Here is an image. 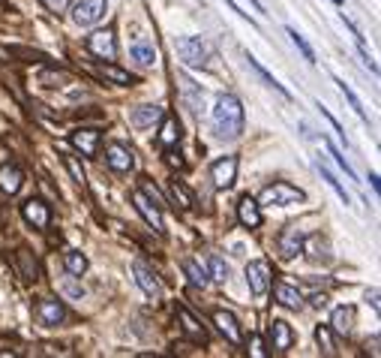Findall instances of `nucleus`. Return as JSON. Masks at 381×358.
Masks as SVG:
<instances>
[{
    "instance_id": "1",
    "label": "nucleus",
    "mask_w": 381,
    "mask_h": 358,
    "mask_svg": "<svg viewBox=\"0 0 381 358\" xmlns=\"http://www.w3.org/2000/svg\"><path fill=\"white\" fill-rule=\"evenodd\" d=\"M214 133L219 138H237L244 133V103L234 94H223L214 106Z\"/></svg>"
},
{
    "instance_id": "2",
    "label": "nucleus",
    "mask_w": 381,
    "mask_h": 358,
    "mask_svg": "<svg viewBox=\"0 0 381 358\" xmlns=\"http://www.w3.org/2000/svg\"><path fill=\"white\" fill-rule=\"evenodd\" d=\"M174 48H177V57H180V61H184L186 66H193V69L207 66L210 55H214L210 43H207V39H202V36H180Z\"/></svg>"
},
{
    "instance_id": "3",
    "label": "nucleus",
    "mask_w": 381,
    "mask_h": 358,
    "mask_svg": "<svg viewBox=\"0 0 381 358\" xmlns=\"http://www.w3.org/2000/svg\"><path fill=\"white\" fill-rule=\"evenodd\" d=\"M306 193L294 184H285V181H276L262 190V205H297L304 202Z\"/></svg>"
},
{
    "instance_id": "4",
    "label": "nucleus",
    "mask_w": 381,
    "mask_h": 358,
    "mask_svg": "<svg viewBox=\"0 0 381 358\" xmlns=\"http://www.w3.org/2000/svg\"><path fill=\"white\" fill-rule=\"evenodd\" d=\"M105 0H73V22L78 27H94L105 18Z\"/></svg>"
},
{
    "instance_id": "5",
    "label": "nucleus",
    "mask_w": 381,
    "mask_h": 358,
    "mask_svg": "<svg viewBox=\"0 0 381 358\" xmlns=\"http://www.w3.org/2000/svg\"><path fill=\"white\" fill-rule=\"evenodd\" d=\"M87 52L99 57V61H114L117 57V39H114V31L112 27H105V31H94L87 39H84Z\"/></svg>"
},
{
    "instance_id": "6",
    "label": "nucleus",
    "mask_w": 381,
    "mask_h": 358,
    "mask_svg": "<svg viewBox=\"0 0 381 358\" xmlns=\"http://www.w3.org/2000/svg\"><path fill=\"white\" fill-rule=\"evenodd\" d=\"M129 199H133L135 211L144 217V223L154 229L156 235H163V232H165V220H163V211H159V205L150 202V199H147L142 190H133V193H129Z\"/></svg>"
},
{
    "instance_id": "7",
    "label": "nucleus",
    "mask_w": 381,
    "mask_h": 358,
    "mask_svg": "<svg viewBox=\"0 0 381 358\" xmlns=\"http://www.w3.org/2000/svg\"><path fill=\"white\" fill-rule=\"evenodd\" d=\"M270 280H274V274H270V265L264 259H253L246 265V283L255 298H262L270 289Z\"/></svg>"
},
{
    "instance_id": "8",
    "label": "nucleus",
    "mask_w": 381,
    "mask_h": 358,
    "mask_svg": "<svg viewBox=\"0 0 381 358\" xmlns=\"http://www.w3.org/2000/svg\"><path fill=\"white\" fill-rule=\"evenodd\" d=\"M304 241H306V235L300 232L297 226H285L283 232H279V241H276V247H279V256H283L285 262L297 259V256L304 253Z\"/></svg>"
},
{
    "instance_id": "9",
    "label": "nucleus",
    "mask_w": 381,
    "mask_h": 358,
    "mask_svg": "<svg viewBox=\"0 0 381 358\" xmlns=\"http://www.w3.org/2000/svg\"><path fill=\"white\" fill-rule=\"evenodd\" d=\"M210 181L219 190H228L237 181V157H223V160H216L210 166Z\"/></svg>"
},
{
    "instance_id": "10",
    "label": "nucleus",
    "mask_w": 381,
    "mask_h": 358,
    "mask_svg": "<svg viewBox=\"0 0 381 358\" xmlns=\"http://www.w3.org/2000/svg\"><path fill=\"white\" fill-rule=\"evenodd\" d=\"M133 277H135L138 289H142L147 298H154V301H159V298H163V283H159V277L150 271L144 262H133Z\"/></svg>"
},
{
    "instance_id": "11",
    "label": "nucleus",
    "mask_w": 381,
    "mask_h": 358,
    "mask_svg": "<svg viewBox=\"0 0 381 358\" xmlns=\"http://www.w3.org/2000/svg\"><path fill=\"white\" fill-rule=\"evenodd\" d=\"M105 163H108V169H112V172L124 175V172H133L135 157H133V151H129V148L112 142V145L105 148Z\"/></svg>"
},
{
    "instance_id": "12",
    "label": "nucleus",
    "mask_w": 381,
    "mask_h": 358,
    "mask_svg": "<svg viewBox=\"0 0 381 358\" xmlns=\"http://www.w3.org/2000/svg\"><path fill=\"white\" fill-rule=\"evenodd\" d=\"M22 217L33 229H48V223H52V208H48L43 199H27L22 205Z\"/></svg>"
},
{
    "instance_id": "13",
    "label": "nucleus",
    "mask_w": 381,
    "mask_h": 358,
    "mask_svg": "<svg viewBox=\"0 0 381 358\" xmlns=\"http://www.w3.org/2000/svg\"><path fill=\"white\" fill-rule=\"evenodd\" d=\"M99 138H103V133L94 130V127H82V130L69 133V142H73V148H75V151H82L84 157H96Z\"/></svg>"
},
{
    "instance_id": "14",
    "label": "nucleus",
    "mask_w": 381,
    "mask_h": 358,
    "mask_svg": "<svg viewBox=\"0 0 381 358\" xmlns=\"http://www.w3.org/2000/svg\"><path fill=\"white\" fill-rule=\"evenodd\" d=\"M214 325L219 328V334H223L232 346H237L240 341H244V334H240V322H237V316L232 310H214Z\"/></svg>"
},
{
    "instance_id": "15",
    "label": "nucleus",
    "mask_w": 381,
    "mask_h": 358,
    "mask_svg": "<svg viewBox=\"0 0 381 358\" xmlns=\"http://www.w3.org/2000/svg\"><path fill=\"white\" fill-rule=\"evenodd\" d=\"M174 316H177V325H180V331H184L189 341L193 343H207V331H204V325L195 320L193 313L186 310V307H177L174 310Z\"/></svg>"
},
{
    "instance_id": "16",
    "label": "nucleus",
    "mask_w": 381,
    "mask_h": 358,
    "mask_svg": "<svg viewBox=\"0 0 381 358\" xmlns=\"http://www.w3.org/2000/svg\"><path fill=\"white\" fill-rule=\"evenodd\" d=\"M36 316L43 325H60L66 320V307H64V301H57V298H39Z\"/></svg>"
},
{
    "instance_id": "17",
    "label": "nucleus",
    "mask_w": 381,
    "mask_h": 358,
    "mask_svg": "<svg viewBox=\"0 0 381 358\" xmlns=\"http://www.w3.org/2000/svg\"><path fill=\"white\" fill-rule=\"evenodd\" d=\"M163 115H165L163 106H135L129 108V124L138 127V130H147V127L163 121Z\"/></svg>"
},
{
    "instance_id": "18",
    "label": "nucleus",
    "mask_w": 381,
    "mask_h": 358,
    "mask_svg": "<svg viewBox=\"0 0 381 358\" xmlns=\"http://www.w3.org/2000/svg\"><path fill=\"white\" fill-rule=\"evenodd\" d=\"M237 220H240V226H246V229H258V226H262V205H258L253 196H240Z\"/></svg>"
},
{
    "instance_id": "19",
    "label": "nucleus",
    "mask_w": 381,
    "mask_h": 358,
    "mask_svg": "<svg viewBox=\"0 0 381 358\" xmlns=\"http://www.w3.org/2000/svg\"><path fill=\"white\" fill-rule=\"evenodd\" d=\"M22 184H24V172L15 163L0 166V190H3L6 196H15L18 190H22Z\"/></svg>"
},
{
    "instance_id": "20",
    "label": "nucleus",
    "mask_w": 381,
    "mask_h": 358,
    "mask_svg": "<svg viewBox=\"0 0 381 358\" xmlns=\"http://www.w3.org/2000/svg\"><path fill=\"white\" fill-rule=\"evenodd\" d=\"M292 341H294V331H292V325H288L285 320L270 322V343H274L276 352H288V350H292Z\"/></svg>"
},
{
    "instance_id": "21",
    "label": "nucleus",
    "mask_w": 381,
    "mask_h": 358,
    "mask_svg": "<svg viewBox=\"0 0 381 358\" xmlns=\"http://www.w3.org/2000/svg\"><path fill=\"white\" fill-rule=\"evenodd\" d=\"M15 268H18V277L27 283H36L39 280V262H36V256L30 253V250H15Z\"/></svg>"
},
{
    "instance_id": "22",
    "label": "nucleus",
    "mask_w": 381,
    "mask_h": 358,
    "mask_svg": "<svg viewBox=\"0 0 381 358\" xmlns=\"http://www.w3.org/2000/svg\"><path fill=\"white\" fill-rule=\"evenodd\" d=\"M274 298H276V304L288 307V310H300V307H304V295H300V289L292 286V283H276Z\"/></svg>"
},
{
    "instance_id": "23",
    "label": "nucleus",
    "mask_w": 381,
    "mask_h": 358,
    "mask_svg": "<svg viewBox=\"0 0 381 358\" xmlns=\"http://www.w3.org/2000/svg\"><path fill=\"white\" fill-rule=\"evenodd\" d=\"M129 57H133L138 66H154L156 64V48L150 45L144 36H135L133 45H129Z\"/></svg>"
},
{
    "instance_id": "24",
    "label": "nucleus",
    "mask_w": 381,
    "mask_h": 358,
    "mask_svg": "<svg viewBox=\"0 0 381 358\" xmlns=\"http://www.w3.org/2000/svg\"><path fill=\"white\" fill-rule=\"evenodd\" d=\"M352 328H354V307H348V304L336 307L334 316H330V331L348 337V334H352Z\"/></svg>"
},
{
    "instance_id": "25",
    "label": "nucleus",
    "mask_w": 381,
    "mask_h": 358,
    "mask_svg": "<svg viewBox=\"0 0 381 358\" xmlns=\"http://www.w3.org/2000/svg\"><path fill=\"white\" fill-rule=\"evenodd\" d=\"M156 142H159V148H174L180 142V124H177V117L163 115V127H159Z\"/></svg>"
},
{
    "instance_id": "26",
    "label": "nucleus",
    "mask_w": 381,
    "mask_h": 358,
    "mask_svg": "<svg viewBox=\"0 0 381 358\" xmlns=\"http://www.w3.org/2000/svg\"><path fill=\"white\" fill-rule=\"evenodd\" d=\"M180 91H184V99H186V106L193 108V112H202L204 108V91L193 82V78L180 76Z\"/></svg>"
},
{
    "instance_id": "27",
    "label": "nucleus",
    "mask_w": 381,
    "mask_h": 358,
    "mask_svg": "<svg viewBox=\"0 0 381 358\" xmlns=\"http://www.w3.org/2000/svg\"><path fill=\"white\" fill-rule=\"evenodd\" d=\"M168 193H172V199L174 202L180 205V208H195V199H193V193H189V187L180 181V178H172V181H168Z\"/></svg>"
},
{
    "instance_id": "28",
    "label": "nucleus",
    "mask_w": 381,
    "mask_h": 358,
    "mask_svg": "<svg viewBox=\"0 0 381 358\" xmlns=\"http://www.w3.org/2000/svg\"><path fill=\"white\" fill-rule=\"evenodd\" d=\"M99 76H105L108 82H114V85H124V87L135 85V78L129 76L126 69H120V66H114V64H105V61H103V66H99Z\"/></svg>"
},
{
    "instance_id": "29",
    "label": "nucleus",
    "mask_w": 381,
    "mask_h": 358,
    "mask_svg": "<svg viewBox=\"0 0 381 358\" xmlns=\"http://www.w3.org/2000/svg\"><path fill=\"white\" fill-rule=\"evenodd\" d=\"M184 274L189 277V283H193V286H198V289H204V286L210 283L207 271H204V268L198 265L195 259H184Z\"/></svg>"
},
{
    "instance_id": "30",
    "label": "nucleus",
    "mask_w": 381,
    "mask_h": 358,
    "mask_svg": "<svg viewBox=\"0 0 381 358\" xmlns=\"http://www.w3.org/2000/svg\"><path fill=\"white\" fill-rule=\"evenodd\" d=\"M64 268L73 277H82L87 271V256L84 253H78V250H66L64 253Z\"/></svg>"
},
{
    "instance_id": "31",
    "label": "nucleus",
    "mask_w": 381,
    "mask_h": 358,
    "mask_svg": "<svg viewBox=\"0 0 381 358\" xmlns=\"http://www.w3.org/2000/svg\"><path fill=\"white\" fill-rule=\"evenodd\" d=\"M315 169H318V172H322V178H324L327 184H330V190H334V193H336V196H339V199H343V202L348 205V190L343 187V181H339V178H336V175L327 169V163H324V160H318V163H315Z\"/></svg>"
},
{
    "instance_id": "32",
    "label": "nucleus",
    "mask_w": 381,
    "mask_h": 358,
    "mask_svg": "<svg viewBox=\"0 0 381 358\" xmlns=\"http://www.w3.org/2000/svg\"><path fill=\"white\" fill-rule=\"evenodd\" d=\"M39 85L43 87H66L69 85V73H64V69H43L39 73Z\"/></svg>"
},
{
    "instance_id": "33",
    "label": "nucleus",
    "mask_w": 381,
    "mask_h": 358,
    "mask_svg": "<svg viewBox=\"0 0 381 358\" xmlns=\"http://www.w3.org/2000/svg\"><path fill=\"white\" fill-rule=\"evenodd\" d=\"M336 85H339V91H343V96L348 99V106H352L354 112H357V117H360V121H364V124H369V115H366L364 103H360V96H357V94L352 91V87H348V85L343 82V78H336Z\"/></svg>"
},
{
    "instance_id": "34",
    "label": "nucleus",
    "mask_w": 381,
    "mask_h": 358,
    "mask_svg": "<svg viewBox=\"0 0 381 358\" xmlns=\"http://www.w3.org/2000/svg\"><path fill=\"white\" fill-rule=\"evenodd\" d=\"M304 247H309V259L313 262H330V244L322 241V238H309V244L304 241Z\"/></svg>"
},
{
    "instance_id": "35",
    "label": "nucleus",
    "mask_w": 381,
    "mask_h": 358,
    "mask_svg": "<svg viewBox=\"0 0 381 358\" xmlns=\"http://www.w3.org/2000/svg\"><path fill=\"white\" fill-rule=\"evenodd\" d=\"M315 343L318 350L324 355H336V343H334V331H330V325H318L315 328Z\"/></svg>"
},
{
    "instance_id": "36",
    "label": "nucleus",
    "mask_w": 381,
    "mask_h": 358,
    "mask_svg": "<svg viewBox=\"0 0 381 358\" xmlns=\"http://www.w3.org/2000/svg\"><path fill=\"white\" fill-rule=\"evenodd\" d=\"M246 61H249V66H253V69H255V73H258V76H262V78H264V85H270V87H274V91H279V94H283L285 99H292V94H288V91H285V87H283V85H279V82H276V78H274V76H270V73H267V69H264L262 64H258V61H255V57H253V55H246Z\"/></svg>"
},
{
    "instance_id": "37",
    "label": "nucleus",
    "mask_w": 381,
    "mask_h": 358,
    "mask_svg": "<svg viewBox=\"0 0 381 358\" xmlns=\"http://www.w3.org/2000/svg\"><path fill=\"white\" fill-rule=\"evenodd\" d=\"M207 265H210V280H219V283H225L228 280V274H232V268H228L219 256H207Z\"/></svg>"
},
{
    "instance_id": "38",
    "label": "nucleus",
    "mask_w": 381,
    "mask_h": 358,
    "mask_svg": "<svg viewBox=\"0 0 381 358\" xmlns=\"http://www.w3.org/2000/svg\"><path fill=\"white\" fill-rule=\"evenodd\" d=\"M285 34H288V36H292V43L297 45V52H300V55H304V57H306V61H309V64H315V52H313V45H309V43H306V39H304V36H300V34L294 31V27H285Z\"/></svg>"
},
{
    "instance_id": "39",
    "label": "nucleus",
    "mask_w": 381,
    "mask_h": 358,
    "mask_svg": "<svg viewBox=\"0 0 381 358\" xmlns=\"http://www.w3.org/2000/svg\"><path fill=\"white\" fill-rule=\"evenodd\" d=\"M64 166L69 169V175H73V181H75L78 187H84V184H87V175H84L82 163H78V157H69V154H64Z\"/></svg>"
},
{
    "instance_id": "40",
    "label": "nucleus",
    "mask_w": 381,
    "mask_h": 358,
    "mask_svg": "<svg viewBox=\"0 0 381 358\" xmlns=\"http://www.w3.org/2000/svg\"><path fill=\"white\" fill-rule=\"evenodd\" d=\"M9 55L27 57V61H52V57L43 55V52H36V48H22V45H9Z\"/></svg>"
},
{
    "instance_id": "41",
    "label": "nucleus",
    "mask_w": 381,
    "mask_h": 358,
    "mask_svg": "<svg viewBox=\"0 0 381 358\" xmlns=\"http://www.w3.org/2000/svg\"><path fill=\"white\" fill-rule=\"evenodd\" d=\"M324 148H327V154H330V157H334V160L339 163V169H345V175H348V178H352V181H354V169H352V166H348V160H345V157H343V154H339V151H336V148H334V145H330V142H324Z\"/></svg>"
},
{
    "instance_id": "42",
    "label": "nucleus",
    "mask_w": 381,
    "mask_h": 358,
    "mask_svg": "<svg viewBox=\"0 0 381 358\" xmlns=\"http://www.w3.org/2000/svg\"><path fill=\"white\" fill-rule=\"evenodd\" d=\"M48 13H54V15H60V13H66L69 6H73V0H39Z\"/></svg>"
},
{
    "instance_id": "43",
    "label": "nucleus",
    "mask_w": 381,
    "mask_h": 358,
    "mask_svg": "<svg viewBox=\"0 0 381 358\" xmlns=\"http://www.w3.org/2000/svg\"><path fill=\"white\" fill-rule=\"evenodd\" d=\"M249 355H253V358H264V355H267L264 341H262L258 334H249Z\"/></svg>"
},
{
    "instance_id": "44",
    "label": "nucleus",
    "mask_w": 381,
    "mask_h": 358,
    "mask_svg": "<svg viewBox=\"0 0 381 358\" xmlns=\"http://www.w3.org/2000/svg\"><path fill=\"white\" fill-rule=\"evenodd\" d=\"M322 115L327 117V124H330V127H334V133L339 136V142H343V145L348 148V138H345V130H343V127H339V121H336V117H334V115H330V112H327V108H324V106H322Z\"/></svg>"
},
{
    "instance_id": "45",
    "label": "nucleus",
    "mask_w": 381,
    "mask_h": 358,
    "mask_svg": "<svg viewBox=\"0 0 381 358\" xmlns=\"http://www.w3.org/2000/svg\"><path fill=\"white\" fill-rule=\"evenodd\" d=\"M357 52H360V57H364V64H366L369 73H378V66H375V61H373V55L366 52V45H364V39H360V36H357Z\"/></svg>"
},
{
    "instance_id": "46",
    "label": "nucleus",
    "mask_w": 381,
    "mask_h": 358,
    "mask_svg": "<svg viewBox=\"0 0 381 358\" xmlns=\"http://www.w3.org/2000/svg\"><path fill=\"white\" fill-rule=\"evenodd\" d=\"M64 292L69 295V298H82L84 295V289L78 283H73V280H64Z\"/></svg>"
},
{
    "instance_id": "47",
    "label": "nucleus",
    "mask_w": 381,
    "mask_h": 358,
    "mask_svg": "<svg viewBox=\"0 0 381 358\" xmlns=\"http://www.w3.org/2000/svg\"><path fill=\"white\" fill-rule=\"evenodd\" d=\"M165 163L172 166V169H184V157H180L177 151H168V154H165Z\"/></svg>"
},
{
    "instance_id": "48",
    "label": "nucleus",
    "mask_w": 381,
    "mask_h": 358,
    "mask_svg": "<svg viewBox=\"0 0 381 358\" xmlns=\"http://www.w3.org/2000/svg\"><path fill=\"white\" fill-rule=\"evenodd\" d=\"M366 301L373 304L375 310H381V301H378V289H369V292H366Z\"/></svg>"
},
{
    "instance_id": "49",
    "label": "nucleus",
    "mask_w": 381,
    "mask_h": 358,
    "mask_svg": "<svg viewBox=\"0 0 381 358\" xmlns=\"http://www.w3.org/2000/svg\"><path fill=\"white\" fill-rule=\"evenodd\" d=\"M313 307H318V310H322V307H327V295L322 292V295H313Z\"/></svg>"
},
{
    "instance_id": "50",
    "label": "nucleus",
    "mask_w": 381,
    "mask_h": 358,
    "mask_svg": "<svg viewBox=\"0 0 381 358\" xmlns=\"http://www.w3.org/2000/svg\"><path fill=\"white\" fill-rule=\"evenodd\" d=\"M334 3H343V0H334Z\"/></svg>"
}]
</instances>
